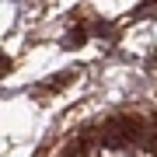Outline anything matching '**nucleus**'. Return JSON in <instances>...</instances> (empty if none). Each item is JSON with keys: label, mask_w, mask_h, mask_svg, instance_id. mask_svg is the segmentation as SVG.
Here are the masks:
<instances>
[{"label": "nucleus", "mask_w": 157, "mask_h": 157, "mask_svg": "<svg viewBox=\"0 0 157 157\" xmlns=\"http://www.w3.org/2000/svg\"><path fill=\"white\" fill-rule=\"evenodd\" d=\"M0 70H7V59H4V56H0Z\"/></svg>", "instance_id": "obj_1"}]
</instances>
